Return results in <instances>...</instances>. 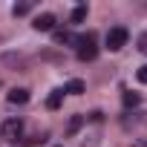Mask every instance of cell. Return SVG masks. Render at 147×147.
Instances as JSON below:
<instances>
[{"instance_id": "1", "label": "cell", "mask_w": 147, "mask_h": 147, "mask_svg": "<svg viewBox=\"0 0 147 147\" xmlns=\"http://www.w3.org/2000/svg\"><path fill=\"white\" fill-rule=\"evenodd\" d=\"M78 61H95L98 58V46H95V38L87 35V38H78Z\"/></svg>"}, {"instance_id": "2", "label": "cell", "mask_w": 147, "mask_h": 147, "mask_svg": "<svg viewBox=\"0 0 147 147\" xmlns=\"http://www.w3.org/2000/svg\"><path fill=\"white\" fill-rule=\"evenodd\" d=\"M127 38H130V32H127L124 26H113V29L107 32V49H110V52H118V49L127 43Z\"/></svg>"}, {"instance_id": "3", "label": "cell", "mask_w": 147, "mask_h": 147, "mask_svg": "<svg viewBox=\"0 0 147 147\" xmlns=\"http://www.w3.org/2000/svg\"><path fill=\"white\" fill-rule=\"evenodd\" d=\"M23 136V121L20 118H6L3 121V138L6 141H18Z\"/></svg>"}, {"instance_id": "4", "label": "cell", "mask_w": 147, "mask_h": 147, "mask_svg": "<svg viewBox=\"0 0 147 147\" xmlns=\"http://www.w3.org/2000/svg\"><path fill=\"white\" fill-rule=\"evenodd\" d=\"M38 32H52L55 29V15H49V12H43V15H38L35 18V23H32Z\"/></svg>"}, {"instance_id": "5", "label": "cell", "mask_w": 147, "mask_h": 147, "mask_svg": "<svg viewBox=\"0 0 147 147\" xmlns=\"http://www.w3.org/2000/svg\"><path fill=\"white\" fill-rule=\"evenodd\" d=\"M9 101L12 104H26L29 101V90H12L9 92Z\"/></svg>"}, {"instance_id": "6", "label": "cell", "mask_w": 147, "mask_h": 147, "mask_svg": "<svg viewBox=\"0 0 147 147\" xmlns=\"http://www.w3.org/2000/svg\"><path fill=\"white\" fill-rule=\"evenodd\" d=\"M61 101H63V90H55V92L46 98V107H49V110H58V107H61Z\"/></svg>"}, {"instance_id": "7", "label": "cell", "mask_w": 147, "mask_h": 147, "mask_svg": "<svg viewBox=\"0 0 147 147\" xmlns=\"http://www.w3.org/2000/svg\"><path fill=\"white\" fill-rule=\"evenodd\" d=\"M81 124H84V115H72L69 118V127H66V136H75L81 130Z\"/></svg>"}, {"instance_id": "8", "label": "cell", "mask_w": 147, "mask_h": 147, "mask_svg": "<svg viewBox=\"0 0 147 147\" xmlns=\"http://www.w3.org/2000/svg\"><path fill=\"white\" fill-rule=\"evenodd\" d=\"M66 92H69V95H81V92H84V81H81V78H72V81L66 84Z\"/></svg>"}, {"instance_id": "9", "label": "cell", "mask_w": 147, "mask_h": 147, "mask_svg": "<svg viewBox=\"0 0 147 147\" xmlns=\"http://www.w3.org/2000/svg\"><path fill=\"white\" fill-rule=\"evenodd\" d=\"M121 101H124V107H138V104H141V95H138V92H124Z\"/></svg>"}, {"instance_id": "10", "label": "cell", "mask_w": 147, "mask_h": 147, "mask_svg": "<svg viewBox=\"0 0 147 147\" xmlns=\"http://www.w3.org/2000/svg\"><path fill=\"white\" fill-rule=\"evenodd\" d=\"M87 20V6H75V12H72V23H84Z\"/></svg>"}, {"instance_id": "11", "label": "cell", "mask_w": 147, "mask_h": 147, "mask_svg": "<svg viewBox=\"0 0 147 147\" xmlns=\"http://www.w3.org/2000/svg\"><path fill=\"white\" fill-rule=\"evenodd\" d=\"M29 12H32V3H18V6L12 9L15 18H23V15H29Z\"/></svg>"}, {"instance_id": "12", "label": "cell", "mask_w": 147, "mask_h": 147, "mask_svg": "<svg viewBox=\"0 0 147 147\" xmlns=\"http://www.w3.org/2000/svg\"><path fill=\"white\" fill-rule=\"evenodd\" d=\"M138 49H141V52H144V55H147V32H144V35H141V38H138Z\"/></svg>"}, {"instance_id": "13", "label": "cell", "mask_w": 147, "mask_h": 147, "mask_svg": "<svg viewBox=\"0 0 147 147\" xmlns=\"http://www.w3.org/2000/svg\"><path fill=\"white\" fill-rule=\"evenodd\" d=\"M138 81H141V84H147V63L138 69Z\"/></svg>"}]
</instances>
